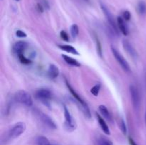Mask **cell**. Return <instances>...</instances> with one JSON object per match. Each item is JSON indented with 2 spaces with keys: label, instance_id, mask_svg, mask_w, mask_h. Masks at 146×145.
Masks as SVG:
<instances>
[{
  "label": "cell",
  "instance_id": "4dcf8cb0",
  "mask_svg": "<svg viewBox=\"0 0 146 145\" xmlns=\"http://www.w3.org/2000/svg\"><path fill=\"white\" fill-rule=\"evenodd\" d=\"M145 123H146V111H145Z\"/></svg>",
  "mask_w": 146,
  "mask_h": 145
},
{
  "label": "cell",
  "instance_id": "f1b7e54d",
  "mask_svg": "<svg viewBox=\"0 0 146 145\" xmlns=\"http://www.w3.org/2000/svg\"><path fill=\"white\" fill-rule=\"evenodd\" d=\"M128 142H129L130 145H138L136 144V142L133 140V139L131 137L128 138Z\"/></svg>",
  "mask_w": 146,
  "mask_h": 145
},
{
  "label": "cell",
  "instance_id": "4fadbf2b",
  "mask_svg": "<svg viewBox=\"0 0 146 145\" xmlns=\"http://www.w3.org/2000/svg\"><path fill=\"white\" fill-rule=\"evenodd\" d=\"M117 25H118V28L119 29V31L122 33L123 35L127 36L128 35V26L126 25V23L125 21L123 19L122 16H118L117 18Z\"/></svg>",
  "mask_w": 146,
  "mask_h": 145
},
{
  "label": "cell",
  "instance_id": "277c9868",
  "mask_svg": "<svg viewBox=\"0 0 146 145\" xmlns=\"http://www.w3.org/2000/svg\"><path fill=\"white\" fill-rule=\"evenodd\" d=\"M129 92L131 95V101L135 109L138 110L141 106V94L138 88L134 85H131L129 87Z\"/></svg>",
  "mask_w": 146,
  "mask_h": 145
},
{
  "label": "cell",
  "instance_id": "2e32d148",
  "mask_svg": "<svg viewBox=\"0 0 146 145\" xmlns=\"http://www.w3.org/2000/svg\"><path fill=\"white\" fill-rule=\"evenodd\" d=\"M58 47L61 50H62V51H66V52L68 53H71L73 54V55H79V53L78 52V51H77L74 47H73L72 45L59 44V45H58Z\"/></svg>",
  "mask_w": 146,
  "mask_h": 145
},
{
  "label": "cell",
  "instance_id": "8fae6325",
  "mask_svg": "<svg viewBox=\"0 0 146 145\" xmlns=\"http://www.w3.org/2000/svg\"><path fill=\"white\" fill-rule=\"evenodd\" d=\"M123 46L127 53L132 57L133 58H138V53L135 51V48L133 46L132 44L130 43L129 41L126 39L123 40Z\"/></svg>",
  "mask_w": 146,
  "mask_h": 145
},
{
  "label": "cell",
  "instance_id": "6da1fadb",
  "mask_svg": "<svg viewBox=\"0 0 146 145\" xmlns=\"http://www.w3.org/2000/svg\"><path fill=\"white\" fill-rule=\"evenodd\" d=\"M66 85L67 88L68 89L69 92H71V95H73V97L75 98L77 102L79 103V105H81V109H82L84 115H85L87 118H88V119H89V118H91V112H90V109H89V107H88L87 103L86 102V101H84V100H83V98H81V97L80 96L78 93H77L76 91L74 89V88H73L71 85H70V83L67 80H66Z\"/></svg>",
  "mask_w": 146,
  "mask_h": 145
},
{
  "label": "cell",
  "instance_id": "83f0119b",
  "mask_svg": "<svg viewBox=\"0 0 146 145\" xmlns=\"http://www.w3.org/2000/svg\"><path fill=\"white\" fill-rule=\"evenodd\" d=\"M16 36L19 38H26L27 37V34L24 31H21V30H17L16 31Z\"/></svg>",
  "mask_w": 146,
  "mask_h": 145
},
{
  "label": "cell",
  "instance_id": "484cf974",
  "mask_svg": "<svg viewBox=\"0 0 146 145\" xmlns=\"http://www.w3.org/2000/svg\"><path fill=\"white\" fill-rule=\"evenodd\" d=\"M123 19L125 20V21H130V19H131V14L130 13L129 11H125L123 12Z\"/></svg>",
  "mask_w": 146,
  "mask_h": 145
},
{
  "label": "cell",
  "instance_id": "8992f818",
  "mask_svg": "<svg viewBox=\"0 0 146 145\" xmlns=\"http://www.w3.org/2000/svg\"><path fill=\"white\" fill-rule=\"evenodd\" d=\"M101 9H102V11L104 12V15H105V17L106 18L107 21H108V23L109 24L110 26H111V28L115 31V34H118L119 29H118V25H117V21H115L112 13H111V11H110V10L108 9L105 5H104V4H101Z\"/></svg>",
  "mask_w": 146,
  "mask_h": 145
},
{
  "label": "cell",
  "instance_id": "1f68e13d",
  "mask_svg": "<svg viewBox=\"0 0 146 145\" xmlns=\"http://www.w3.org/2000/svg\"><path fill=\"white\" fill-rule=\"evenodd\" d=\"M16 1H19V0H16Z\"/></svg>",
  "mask_w": 146,
  "mask_h": 145
},
{
  "label": "cell",
  "instance_id": "5b68a950",
  "mask_svg": "<svg viewBox=\"0 0 146 145\" xmlns=\"http://www.w3.org/2000/svg\"><path fill=\"white\" fill-rule=\"evenodd\" d=\"M35 96L44 105L46 106H49V100L52 98V93L49 90L46 89V88L38 89L35 92Z\"/></svg>",
  "mask_w": 146,
  "mask_h": 145
},
{
  "label": "cell",
  "instance_id": "ba28073f",
  "mask_svg": "<svg viewBox=\"0 0 146 145\" xmlns=\"http://www.w3.org/2000/svg\"><path fill=\"white\" fill-rule=\"evenodd\" d=\"M111 51H112V53L113 55V56L115 57V58L116 59V61H118V63H119V65H121V68L123 69L124 71L127 72H129L131 71V67H130L129 64L127 62L126 60L124 58V57L121 55V53L118 51L114 47H111Z\"/></svg>",
  "mask_w": 146,
  "mask_h": 145
},
{
  "label": "cell",
  "instance_id": "cb8c5ba5",
  "mask_svg": "<svg viewBox=\"0 0 146 145\" xmlns=\"http://www.w3.org/2000/svg\"><path fill=\"white\" fill-rule=\"evenodd\" d=\"M94 39H95L96 44V49L97 52H98L99 56H102V48H101V44L100 42L99 39H98V36L96 34H94Z\"/></svg>",
  "mask_w": 146,
  "mask_h": 145
},
{
  "label": "cell",
  "instance_id": "7402d4cb",
  "mask_svg": "<svg viewBox=\"0 0 146 145\" xmlns=\"http://www.w3.org/2000/svg\"><path fill=\"white\" fill-rule=\"evenodd\" d=\"M101 84L100 82H97L95 85L91 88V92L94 96H98V94H99L100 90H101Z\"/></svg>",
  "mask_w": 146,
  "mask_h": 145
},
{
  "label": "cell",
  "instance_id": "ac0fdd59",
  "mask_svg": "<svg viewBox=\"0 0 146 145\" xmlns=\"http://www.w3.org/2000/svg\"><path fill=\"white\" fill-rule=\"evenodd\" d=\"M36 145H58L56 144L52 143L48 140V139L46 136H40L36 139Z\"/></svg>",
  "mask_w": 146,
  "mask_h": 145
},
{
  "label": "cell",
  "instance_id": "f546056e",
  "mask_svg": "<svg viewBox=\"0 0 146 145\" xmlns=\"http://www.w3.org/2000/svg\"><path fill=\"white\" fill-rule=\"evenodd\" d=\"M84 1H86V2H89L90 0H84Z\"/></svg>",
  "mask_w": 146,
  "mask_h": 145
},
{
  "label": "cell",
  "instance_id": "9a60e30c",
  "mask_svg": "<svg viewBox=\"0 0 146 145\" xmlns=\"http://www.w3.org/2000/svg\"><path fill=\"white\" fill-rule=\"evenodd\" d=\"M98 110H99L100 114L101 115V116H102L106 120L108 121V122H112V115H111V112H109V110L107 109V107L105 105H100V106L98 107Z\"/></svg>",
  "mask_w": 146,
  "mask_h": 145
},
{
  "label": "cell",
  "instance_id": "9c48e42d",
  "mask_svg": "<svg viewBox=\"0 0 146 145\" xmlns=\"http://www.w3.org/2000/svg\"><path fill=\"white\" fill-rule=\"evenodd\" d=\"M36 114L37 117H38L39 120L41 121L43 123V125H45L46 127H47L48 128L51 129H56L57 128L56 125L54 122V121L48 115H47L46 114L43 113L42 112H40V111H36Z\"/></svg>",
  "mask_w": 146,
  "mask_h": 145
},
{
  "label": "cell",
  "instance_id": "30bf717a",
  "mask_svg": "<svg viewBox=\"0 0 146 145\" xmlns=\"http://www.w3.org/2000/svg\"><path fill=\"white\" fill-rule=\"evenodd\" d=\"M28 44L26 41H19L16 42L12 46V51L14 54L18 56L19 55L24 54L26 50L28 48Z\"/></svg>",
  "mask_w": 146,
  "mask_h": 145
},
{
  "label": "cell",
  "instance_id": "603a6c76",
  "mask_svg": "<svg viewBox=\"0 0 146 145\" xmlns=\"http://www.w3.org/2000/svg\"><path fill=\"white\" fill-rule=\"evenodd\" d=\"M118 126H119L120 129L121 130L122 133L124 135H126L127 134V127L126 125H125V122L124 121L123 119H120L119 122H118Z\"/></svg>",
  "mask_w": 146,
  "mask_h": 145
},
{
  "label": "cell",
  "instance_id": "44dd1931",
  "mask_svg": "<svg viewBox=\"0 0 146 145\" xmlns=\"http://www.w3.org/2000/svg\"><path fill=\"white\" fill-rule=\"evenodd\" d=\"M70 32H71V35L73 38H76L78 36L79 34V28L77 24H73L70 28Z\"/></svg>",
  "mask_w": 146,
  "mask_h": 145
},
{
  "label": "cell",
  "instance_id": "7a4b0ae2",
  "mask_svg": "<svg viewBox=\"0 0 146 145\" xmlns=\"http://www.w3.org/2000/svg\"><path fill=\"white\" fill-rule=\"evenodd\" d=\"M26 124L22 122H19L11 127V129L7 132V139L12 140L19 137L22 134L24 133L26 130Z\"/></svg>",
  "mask_w": 146,
  "mask_h": 145
},
{
  "label": "cell",
  "instance_id": "d6986e66",
  "mask_svg": "<svg viewBox=\"0 0 146 145\" xmlns=\"http://www.w3.org/2000/svg\"><path fill=\"white\" fill-rule=\"evenodd\" d=\"M137 11L141 15L146 14V3L143 1H140L137 5Z\"/></svg>",
  "mask_w": 146,
  "mask_h": 145
},
{
  "label": "cell",
  "instance_id": "d4e9b609",
  "mask_svg": "<svg viewBox=\"0 0 146 145\" xmlns=\"http://www.w3.org/2000/svg\"><path fill=\"white\" fill-rule=\"evenodd\" d=\"M18 58H19V60L20 62L23 64H26V65H27V64H30L31 63V60L29 59V58H27V57L24 55V54H21V55H19Z\"/></svg>",
  "mask_w": 146,
  "mask_h": 145
},
{
  "label": "cell",
  "instance_id": "7c38bea8",
  "mask_svg": "<svg viewBox=\"0 0 146 145\" xmlns=\"http://www.w3.org/2000/svg\"><path fill=\"white\" fill-rule=\"evenodd\" d=\"M96 117L98 124H99L100 127L101 128V129L104 132V134H106V135L111 134V131H110L109 127L107 125L105 119L101 115H100L99 114H96Z\"/></svg>",
  "mask_w": 146,
  "mask_h": 145
},
{
  "label": "cell",
  "instance_id": "5bb4252c",
  "mask_svg": "<svg viewBox=\"0 0 146 145\" xmlns=\"http://www.w3.org/2000/svg\"><path fill=\"white\" fill-rule=\"evenodd\" d=\"M60 71L59 68L54 64H51L48 66V71H47V75L50 79H56L59 75Z\"/></svg>",
  "mask_w": 146,
  "mask_h": 145
},
{
  "label": "cell",
  "instance_id": "ffe728a7",
  "mask_svg": "<svg viewBox=\"0 0 146 145\" xmlns=\"http://www.w3.org/2000/svg\"><path fill=\"white\" fill-rule=\"evenodd\" d=\"M97 144H98V145H113L112 141H111L105 136H100L97 139Z\"/></svg>",
  "mask_w": 146,
  "mask_h": 145
},
{
  "label": "cell",
  "instance_id": "e0dca14e",
  "mask_svg": "<svg viewBox=\"0 0 146 145\" xmlns=\"http://www.w3.org/2000/svg\"><path fill=\"white\" fill-rule=\"evenodd\" d=\"M61 57H62L63 59L64 60L66 63L68 65H71V66H74V67H80L81 66V63L78 62L77 60L74 59V58L72 57H70L68 55H61Z\"/></svg>",
  "mask_w": 146,
  "mask_h": 145
},
{
  "label": "cell",
  "instance_id": "4316f807",
  "mask_svg": "<svg viewBox=\"0 0 146 145\" xmlns=\"http://www.w3.org/2000/svg\"><path fill=\"white\" fill-rule=\"evenodd\" d=\"M60 36L62 38L64 41H69V37H68V34L65 31H61L60 33Z\"/></svg>",
  "mask_w": 146,
  "mask_h": 145
},
{
  "label": "cell",
  "instance_id": "52a82bcc",
  "mask_svg": "<svg viewBox=\"0 0 146 145\" xmlns=\"http://www.w3.org/2000/svg\"><path fill=\"white\" fill-rule=\"evenodd\" d=\"M64 117H65V122H64V126H65L66 129L68 132H72L75 130L76 127V124L75 120L74 119L73 117L71 116L69 110L68 109L67 107L64 105Z\"/></svg>",
  "mask_w": 146,
  "mask_h": 145
},
{
  "label": "cell",
  "instance_id": "3957f363",
  "mask_svg": "<svg viewBox=\"0 0 146 145\" xmlns=\"http://www.w3.org/2000/svg\"><path fill=\"white\" fill-rule=\"evenodd\" d=\"M14 99L17 102L26 107H31L33 105V100L30 94L23 90L17 91L14 94Z\"/></svg>",
  "mask_w": 146,
  "mask_h": 145
}]
</instances>
